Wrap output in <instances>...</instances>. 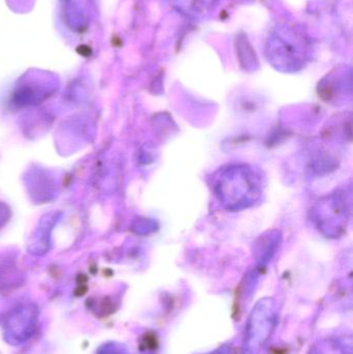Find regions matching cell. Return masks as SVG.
<instances>
[{
  "mask_svg": "<svg viewBox=\"0 0 353 354\" xmlns=\"http://www.w3.org/2000/svg\"><path fill=\"white\" fill-rule=\"evenodd\" d=\"M236 54L240 66L247 72H255L259 68V60L254 47L247 35L240 32L236 39Z\"/></svg>",
  "mask_w": 353,
  "mask_h": 354,
  "instance_id": "6",
  "label": "cell"
},
{
  "mask_svg": "<svg viewBox=\"0 0 353 354\" xmlns=\"http://www.w3.org/2000/svg\"><path fill=\"white\" fill-rule=\"evenodd\" d=\"M97 354H118L116 353L115 349L111 348L110 346L103 347L99 349V353Z\"/></svg>",
  "mask_w": 353,
  "mask_h": 354,
  "instance_id": "7",
  "label": "cell"
},
{
  "mask_svg": "<svg viewBox=\"0 0 353 354\" xmlns=\"http://www.w3.org/2000/svg\"><path fill=\"white\" fill-rule=\"evenodd\" d=\"M37 313L31 308H22L10 314L6 322V338L12 344L28 340L37 326Z\"/></svg>",
  "mask_w": 353,
  "mask_h": 354,
  "instance_id": "4",
  "label": "cell"
},
{
  "mask_svg": "<svg viewBox=\"0 0 353 354\" xmlns=\"http://www.w3.org/2000/svg\"><path fill=\"white\" fill-rule=\"evenodd\" d=\"M180 14L190 20L199 21L207 18L217 6L218 0H172Z\"/></svg>",
  "mask_w": 353,
  "mask_h": 354,
  "instance_id": "5",
  "label": "cell"
},
{
  "mask_svg": "<svg viewBox=\"0 0 353 354\" xmlns=\"http://www.w3.org/2000/svg\"><path fill=\"white\" fill-rule=\"evenodd\" d=\"M215 189L222 204L236 212L256 203L263 193V179L248 166H231L220 174Z\"/></svg>",
  "mask_w": 353,
  "mask_h": 354,
  "instance_id": "2",
  "label": "cell"
},
{
  "mask_svg": "<svg viewBox=\"0 0 353 354\" xmlns=\"http://www.w3.org/2000/svg\"><path fill=\"white\" fill-rule=\"evenodd\" d=\"M314 41L298 24L277 25L265 44V56L273 68L282 73L300 72L314 55Z\"/></svg>",
  "mask_w": 353,
  "mask_h": 354,
  "instance_id": "1",
  "label": "cell"
},
{
  "mask_svg": "<svg viewBox=\"0 0 353 354\" xmlns=\"http://www.w3.org/2000/svg\"><path fill=\"white\" fill-rule=\"evenodd\" d=\"M350 200L343 193H335L319 201L314 210L317 227L327 236H338L347 226Z\"/></svg>",
  "mask_w": 353,
  "mask_h": 354,
  "instance_id": "3",
  "label": "cell"
}]
</instances>
